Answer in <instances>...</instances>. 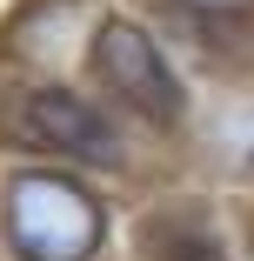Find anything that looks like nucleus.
<instances>
[{
	"label": "nucleus",
	"mask_w": 254,
	"mask_h": 261,
	"mask_svg": "<svg viewBox=\"0 0 254 261\" xmlns=\"http://www.w3.org/2000/svg\"><path fill=\"white\" fill-rule=\"evenodd\" d=\"M87 87L107 100L114 114L147 127V134H181L187 114H194L174 54L161 47V34L147 20H134V14H100V27L87 40Z\"/></svg>",
	"instance_id": "obj_3"
},
{
	"label": "nucleus",
	"mask_w": 254,
	"mask_h": 261,
	"mask_svg": "<svg viewBox=\"0 0 254 261\" xmlns=\"http://www.w3.org/2000/svg\"><path fill=\"white\" fill-rule=\"evenodd\" d=\"M167 7L201 20V27H247L254 20V0H167Z\"/></svg>",
	"instance_id": "obj_7"
},
{
	"label": "nucleus",
	"mask_w": 254,
	"mask_h": 261,
	"mask_svg": "<svg viewBox=\"0 0 254 261\" xmlns=\"http://www.w3.org/2000/svg\"><path fill=\"white\" fill-rule=\"evenodd\" d=\"M0 127H7L20 147H34L40 161H61L74 174H121L134 168V121L114 114L94 87L74 81H20L0 108Z\"/></svg>",
	"instance_id": "obj_2"
},
{
	"label": "nucleus",
	"mask_w": 254,
	"mask_h": 261,
	"mask_svg": "<svg viewBox=\"0 0 254 261\" xmlns=\"http://www.w3.org/2000/svg\"><path fill=\"white\" fill-rule=\"evenodd\" d=\"M0 248L14 261H94L107 248V201L61 161H20L0 181Z\"/></svg>",
	"instance_id": "obj_1"
},
{
	"label": "nucleus",
	"mask_w": 254,
	"mask_h": 261,
	"mask_svg": "<svg viewBox=\"0 0 254 261\" xmlns=\"http://www.w3.org/2000/svg\"><path fill=\"white\" fill-rule=\"evenodd\" d=\"M201 168L221 174V181H254V87H228L214 94L208 108L194 114L187 127Z\"/></svg>",
	"instance_id": "obj_5"
},
{
	"label": "nucleus",
	"mask_w": 254,
	"mask_h": 261,
	"mask_svg": "<svg viewBox=\"0 0 254 261\" xmlns=\"http://www.w3.org/2000/svg\"><path fill=\"white\" fill-rule=\"evenodd\" d=\"M134 254L140 261H228L208 207H194L187 194L181 201H154L134 228Z\"/></svg>",
	"instance_id": "obj_6"
},
{
	"label": "nucleus",
	"mask_w": 254,
	"mask_h": 261,
	"mask_svg": "<svg viewBox=\"0 0 254 261\" xmlns=\"http://www.w3.org/2000/svg\"><path fill=\"white\" fill-rule=\"evenodd\" d=\"M94 14L87 0H20L0 54L20 67V81H67L74 67H87V40H94Z\"/></svg>",
	"instance_id": "obj_4"
}]
</instances>
